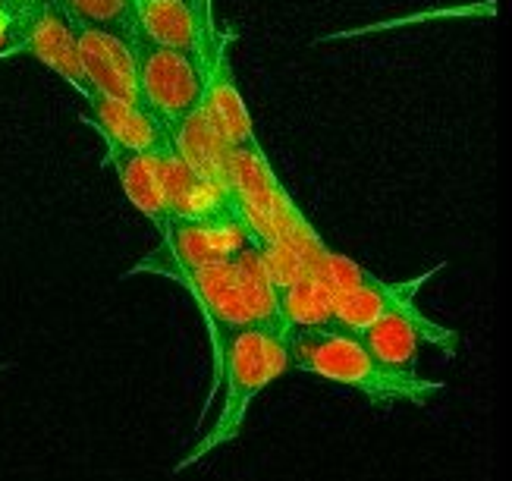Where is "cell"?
Instances as JSON below:
<instances>
[{
	"instance_id": "cell-1",
	"label": "cell",
	"mask_w": 512,
	"mask_h": 481,
	"mask_svg": "<svg viewBox=\"0 0 512 481\" xmlns=\"http://www.w3.org/2000/svg\"><path fill=\"white\" fill-rule=\"evenodd\" d=\"M211 356H214V381L208 390L202 419L211 412L217 387L224 393V400H220L211 431H202V437L186 450V456L173 466V472H186L189 466L202 463L205 456L233 444L242 434L252 403L289 371V331L283 324L239 327Z\"/></svg>"
},
{
	"instance_id": "cell-2",
	"label": "cell",
	"mask_w": 512,
	"mask_h": 481,
	"mask_svg": "<svg viewBox=\"0 0 512 481\" xmlns=\"http://www.w3.org/2000/svg\"><path fill=\"white\" fill-rule=\"evenodd\" d=\"M289 368L305 375L359 390L374 406L412 403L425 409L431 397L447 390L443 381L421 378L418 371H393L377 362L362 337L346 334L340 327H311L289 331Z\"/></svg>"
},
{
	"instance_id": "cell-3",
	"label": "cell",
	"mask_w": 512,
	"mask_h": 481,
	"mask_svg": "<svg viewBox=\"0 0 512 481\" xmlns=\"http://www.w3.org/2000/svg\"><path fill=\"white\" fill-rule=\"evenodd\" d=\"M173 283L183 287L192 296L195 309L202 312L211 337V353H217V346L239 327L280 324L277 287L264 268L261 252L252 243L220 265L183 274Z\"/></svg>"
},
{
	"instance_id": "cell-4",
	"label": "cell",
	"mask_w": 512,
	"mask_h": 481,
	"mask_svg": "<svg viewBox=\"0 0 512 481\" xmlns=\"http://www.w3.org/2000/svg\"><path fill=\"white\" fill-rule=\"evenodd\" d=\"M161 243L151 249L145 258L126 271V277L136 274H158L167 280H176L183 274L202 271L220 261L233 258L239 249L252 243V236L242 224V217H211V221H170L158 230Z\"/></svg>"
},
{
	"instance_id": "cell-5",
	"label": "cell",
	"mask_w": 512,
	"mask_h": 481,
	"mask_svg": "<svg viewBox=\"0 0 512 481\" xmlns=\"http://www.w3.org/2000/svg\"><path fill=\"white\" fill-rule=\"evenodd\" d=\"M136 51V79H139V98L142 107L158 117L164 126L183 120L202 104L205 92V63L183 51L164 48L136 29L132 38Z\"/></svg>"
},
{
	"instance_id": "cell-6",
	"label": "cell",
	"mask_w": 512,
	"mask_h": 481,
	"mask_svg": "<svg viewBox=\"0 0 512 481\" xmlns=\"http://www.w3.org/2000/svg\"><path fill=\"white\" fill-rule=\"evenodd\" d=\"M13 48L41 60L51 73H57L66 85L88 98L92 95V85L85 82L82 73V60L76 48V29L73 19L57 0H48L38 13L13 26Z\"/></svg>"
},
{
	"instance_id": "cell-7",
	"label": "cell",
	"mask_w": 512,
	"mask_h": 481,
	"mask_svg": "<svg viewBox=\"0 0 512 481\" xmlns=\"http://www.w3.org/2000/svg\"><path fill=\"white\" fill-rule=\"evenodd\" d=\"M443 268H447V261H440V265L421 271L418 277H409V280H384L374 274L362 287L337 293L333 296V327L359 337L365 327H371L384 315H418L421 309L415 305V296L425 290V283L434 280Z\"/></svg>"
},
{
	"instance_id": "cell-8",
	"label": "cell",
	"mask_w": 512,
	"mask_h": 481,
	"mask_svg": "<svg viewBox=\"0 0 512 481\" xmlns=\"http://www.w3.org/2000/svg\"><path fill=\"white\" fill-rule=\"evenodd\" d=\"M359 337L368 346V353L393 371H418L421 343H431V346L443 349V356H450V359L459 353V343H462L459 331L437 324L425 312L384 315V318H377L371 327H365Z\"/></svg>"
},
{
	"instance_id": "cell-9",
	"label": "cell",
	"mask_w": 512,
	"mask_h": 481,
	"mask_svg": "<svg viewBox=\"0 0 512 481\" xmlns=\"http://www.w3.org/2000/svg\"><path fill=\"white\" fill-rule=\"evenodd\" d=\"M230 41L233 32H214V45H211V60L205 70V92H202V111L211 120V126L220 136L227 139L230 148H261L255 136V123L242 92L236 85L233 67H230Z\"/></svg>"
},
{
	"instance_id": "cell-10",
	"label": "cell",
	"mask_w": 512,
	"mask_h": 481,
	"mask_svg": "<svg viewBox=\"0 0 512 481\" xmlns=\"http://www.w3.org/2000/svg\"><path fill=\"white\" fill-rule=\"evenodd\" d=\"M73 29H76L82 73H85V82L92 85V92L126 101V104H142L132 41L114 32H104L98 26L76 23V19H73Z\"/></svg>"
},
{
	"instance_id": "cell-11",
	"label": "cell",
	"mask_w": 512,
	"mask_h": 481,
	"mask_svg": "<svg viewBox=\"0 0 512 481\" xmlns=\"http://www.w3.org/2000/svg\"><path fill=\"white\" fill-rule=\"evenodd\" d=\"M161 180H164L167 214L173 221H211V217L239 214L230 186L202 180L170 148L161 155Z\"/></svg>"
},
{
	"instance_id": "cell-12",
	"label": "cell",
	"mask_w": 512,
	"mask_h": 481,
	"mask_svg": "<svg viewBox=\"0 0 512 481\" xmlns=\"http://www.w3.org/2000/svg\"><path fill=\"white\" fill-rule=\"evenodd\" d=\"M136 4V29L164 48L183 51L208 67L214 29L205 26L183 0H132Z\"/></svg>"
},
{
	"instance_id": "cell-13",
	"label": "cell",
	"mask_w": 512,
	"mask_h": 481,
	"mask_svg": "<svg viewBox=\"0 0 512 481\" xmlns=\"http://www.w3.org/2000/svg\"><path fill=\"white\" fill-rule=\"evenodd\" d=\"M88 111H92L95 129L104 136L107 145L129 148V151H154V155H164L170 148L167 126L154 117L148 107L142 104H126L117 98H107L92 92L85 98Z\"/></svg>"
},
{
	"instance_id": "cell-14",
	"label": "cell",
	"mask_w": 512,
	"mask_h": 481,
	"mask_svg": "<svg viewBox=\"0 0 512 481\" xmlns=\"http://www.w3.org/2000/svg\"><path fill=\"white\" fill-rule=\"evenodd\" d=\"M170 151L180 158L192 173L202 180L227 186V161H230V145L227 139L211 126L202 107H195L192 114L167 126Z\"/></svg>"
},
{
	"instance_id": "cell-15",
	"label": "cell",
	"mask_w": 512,
	"mask_h": 481,
	"mask_svg": "<svg viewBox=\"0 0 512 481\" xmlns=\"http://www.w3.org/2000/svg\"><path fill=\"white\" fill-rule=\"evenodd\" d=\"M107 164L117 170V180L126 192L129 205L142 217H148L154 230H161L170 221L167 199H164V180H161V155L107 145Z\"/></svg>"
},
{
	"instance_id": "cell-16",
	"label": "cell",
	"mask_w": 512,
	"mask_h": 481,
	"mask_svg": "<svg viewBox=\"0 0 512 481\" xmlns=\"http://www.w3.org/2000/svg\"><path fill=\"white\" fill-rule=\"evenodd\" d=\"M333 293L324 280L302 277L277 290V315L286 331H311V327H333Z\"/></svg>"
},
{
	"instance_id": "cell-17",
	"label": "cell",
	"mask_w": 512,
	"mask_h": 481,
	"mask_svg": "<svg viewBox=\"0 0 512 481\" xmlns=\"http://www.w3.org/2000/svg\"><path fill=\"white\" fill-rule=\"evenodd\" d=\"M70 19L85 26H98L126 41L136 38V4L132 0H57Z\"/></svg>"
},
{
	"instance_id": "cell-18",
	"label": "cell",
	"mask_w": 512,
	"mask_h": 481,
	"mask_svg": "<svg viewBox=\"0 0 512 481\" xmlns=\"http://www.w3.org/2000/svg\"><path fill=\"white\" fill-rule=\"evenodd\" d=\"M48 0H0V7H4L13 19V26L22 23V19H29L32 13H38Z\"/></svg>"
},
{
	"instance_id": "cell-19",
	"label": "cell",
	"mask_w": 512,
	"mask_h": 481,
	"mask_svg": "<svg viewBox=\"0 0 512 481\" xmlns=\"http://www.w3.org/2000/svg\"><path fill=\"white\" fill-rule=\"evenodd\" d=\"M183 4H186L198 19H202L205 26H211V29H214V23H211V0H183Z\"/></svg>"
},
{
	"instance_id": "cell-20",
	"label": "cell",
	"mask_w": 512,
	"mask_h": 481,
	"mask_svg": "<svg viewBox=\"0 0 512 481\" xmlns=\"http://www.w3.org/2000/svg\"><path fill=\"white\" fill-rule=\"evenodd\" d=\"M7 38H13V19L4 7H0V41H7Z\"/></svg>"
},
{
	"instance_id": "cell-21",
	"label": "cell",
	"mask_w": 512,
	"mask_h": 481,
	"mask_svg": "<svg viewBox=\"0 0 512 481\" xmlns=\"http://www.w3.org/2000/svg\"><path fill=\"white\" fill-rule=\"evenodd\" d=\"M4 368H10V362H4V365H0V371H4Z\"/></svg>"
}]
</instances>
